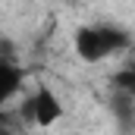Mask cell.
<instances>
[{
    "mask_svg": "<svg viewBox=\"0 0 135 135\" xmlns=\"http://www.w3.org/2000/svg\"><path fill=\"white\" fill-rule=\"evenodd\" d=\"M132 44V38L126 28L119 25H110V22H101V25H82L75 32V54L85 60V63H101L107 57L126 50Z\"/></svg>",
    "mask_w": 135,
    "mask_h": 135,
    "instance_id": "cell-1",
    "label": "cell"
},
{
    "mask_svg": "<svg viewBox=\"0 0 135 135\" xmlns=\"http://www.w3.org/2000/svg\"><path fill=\"white\" fill-rule=\"evenodd\" d=\"M19 116H22V123H32V126L50 129L54 123H60V116H63V104H60V98H57L50 88H38V91L28 94L25 104L19 107Z\"/></svg>",
    "mask_w": 135,
    "mask_h": 135,
    "instance_id": "cell-2",
    "label": "cell"
},
{
    "mask_svg": "<svg viewBox=\"0 0 135 135\" xmlns=\"http://www.w3.org/2000/svg\"><path fill=\"white\" fill-rule=\"evenodd\" d=\"M22 82H25V72L19 63H13V60H0V101H13L16 94H19V88H22Z\"/></svg>",
    "mask_w": 135,
    "mask_h": 135,
    "instance_id": "cell-3",
    "label": "cell"
},
{
    "mask_svg": "<svg viewBox=\"0 0 135 135\" xmlns=\"http://www.w3.org/2000/svg\"><path fill=\"white\" fill-rule=\"evenodd\" d=\"M113 88L116 94H126V98H135V72L132 69H123L113 75Z\"/></svg>",
    "mask_w": 135,
    "mask_h": 135,
    "instance_id": "cell-4",
    "label": "cell"
},
{
    "mask_svg": "<svg viewBox=\"0 0 135 135\" xmlns=\"http://www.w3.org/2000/svg\"><path fill=\"white\" fill-rule=\"evenodd\" d=\"M129 69H132V72H135V60H132V66H129Z\"/></svg>",
    "mask_w": 135,
    "mask_h": 135,
    "instance_id": "cell-5",
    "label": "cell"
}]
</instances>
